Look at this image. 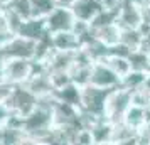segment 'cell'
Here are the masks:
<instances>
[{"mask_svg": "<svg viewBox=\"0 0 150 145\" xmlns=\"http://www.w3.org/2000/svg\"><path fill=\"white\" fill-rule=\"evenodd\" d=\"M113 90L106 88H96L93 84H86L81 88V111L88 113L95 118H106L105 117V106L108 95Z\"/></svg>", "mask_w": 150, "mask_h": 145, "instance_id": "obj_1", "label": "cell"}, {"mask_svg": "<svg viewBox=\"0 0 150 145\" xmlns=\"http://www.w3.org/2000/svg\"><path fill=\"white\" fill-rule=\"evenodd\" d=\"M132 105V91L125 90L122 86H118L108 95L106 106H105V117L111 123H120L123 122V117L127 110Z\"/></svg>", "mask_w": 150, "mask_h": 145, "instance_id": "obj_2", "label": "cell"}, {"mask_svg": "<svg viewBox=\"0 0 150 145\" xmlns=\"http://www.w3.org/2000/svg\"><path fill=\"white\" fill-rule=\"evenodd\" d=\"M4 103L10 108L12 113L19 115V117H27L37 106V96L34 93H30L24 84H14L12 93L8 95V98Z\"/></svg>", "mask_w": 150, "mask_h": 145, "instance_id": "obj_3", "label": "cell"}, {"mask_svg": "<svg viewBox=\"0 0 150 145\" xmlns=\"http://www.w3.org/2000/svg\"><path fill=\"white\" fill-rule=\"evenodd\" d=\"M34 68L35 62L32 59H22V57L5 59L4 81L10 84H24L34 73Z\"/></svg>", "mask_w": 150, "mask_h": 145, "instance_id": "obj_4", "label": "cell"}, {"mask_svg": "<svg viewBox=\"0 0 150 145\" xmlns=\"http://www.w3.org/2000/svg\"><path fill=\"white\" fill-rule=\"evenodd\" d=\"M35 47H37V41L22 37V35H12L8 42L0 49V54L5 59H12V57H22V59H34Z\"/></svg>", "mask_w": 150, "mask_h": 145, "instance_id": "obj_5", "label": "cell"}, {"mask_svg": "<svg viewBox=\"0 0 150 145\" xmlns=\"http://www.w3.org/2000/svg\"><path fill=\"white\" fill-rule=\"evenodd\" d=\"M89 84H93L96 88L115 90L122 84V78L118 76L108 64H105L103 61H98V62H93V66H91Z\"/></svg>", "mask_w": 150, "mask_h": 145, "instance_id": "obj_6", "label": "cell"}, {"mask_svg": "<svg viewBox=\"0 0 150 145\" xmlns=\"http://www.w3.org/2000/svg\"><path fill=\"white\" fill-rule=\"evenodd\" d=\"M116 24L120 29H140L143 25V8L130 0H123L116 12Z\"/></svg>", "mask_w": 150, "mask_h": 145, "instance_id": "obj_7", "label": "cell"}, {"mask_svg": "<svg viewBox=\"0 0 150 145\" xmlns=\"http://www.w3.org/2000/svg\"><path fill=\"white\" fill-rule=\"evenodd\" d=\"M76 17L71 8L66 7H56L51 14L46 17V27L47 34H57V32H66L73 30Z\"/></svg>", "mask_w": 150, "mask_h": 145, "instance_id": "obj_8", "label": "cell"}, {"mask_svg": "<svg viewBox=\"0 0 150 145\" xmlns=\"http://www.w3.org/2000/svg\"><path fill=\"white\" fill-rule=\"evenodd\" d=\"M17 35L27 37L32 41H41L47 35V27H46V17H29L22 22Z\"/></svg>", "mask_w": 150, "mask_h": 145, "instance_id": "obj_9", "label": "cell"}, {"mask_svg": "<svg viewBox=\"0 0 150 145\" xmlns=\"http://www.w3.org/2000/svg\"><path fill=\"white\" fill-rule=\"evenodd\" d=\"M51 44L56 51H64V52H74L78 49H81V39L79 35H76L73 30L66 32H57V34H49Z\"/></svg>", "mask_w": 150, "mask_h": 145, "instance_id": "obj_10", "label": "cell"}, {"mask_svg": "<svg viewBox=\"0 0 150 145\" xmlns=\"http://www.w3.org/2000/svg\"><path fill=\"white\" fill-rule=\"evenodd\" d=\"M71 10L78 21H84L91 24V21L103 10V5L100 0H78L71 7Z\"/></svg>", "mask_w": 150, "mask_h": 145, "instance_id": "obj_11", "label": "cell"}, {"mask_svg": "<svg viewBox=\"0 0 150 145\" xmlns=\"http://www.w3.org/2000/svg\"><path fill=\"white\" fill-rule=\"evenodd\" d=\"M89 132L93 135L96 145L111 144V135H113V123L108 122L106 118H100L89 127Z\"/></svg>", "mask_w": 150, "mask_h": 145, "instance_id": "obj_12", "label": "cell"}, {"mask_svg": "<svg viewBox=\"0 0 150 145\" xmlns=\"http://www.w3.org/2000/svg\"><path fill=\"white\" fill-rule=\"evenodd\" d=\"M54 98L57 101L73 105V106L81 110V88L74 83H69L59 90H54Z\"/></svg>", "mask_w": 150, "mask_h": 145, "instance_id": "obj_13", "label": "cell"}, {"mask_svg": "<svg viewBox=\"0 0 150 145\" xmlns=\"http://www.w3.org/2000/svg\"><path fill=\"white\" fill-rule=\"evenodd\" d=\"M91 34L95 35L96 39H100L103 44L106 46H115L120 42V34H122V29L120 25L113 22V24H108V25H103V27H96L91 29Z\"/></svg>", "mask_w": 150, "mask_h": 145, "instance_id": "obj_14", "label": "cell"}, {"mask_svg": "<svg viewBox=\"0 0 150 145\" xmlns=\"http://www.w3.org/2000/svg\"><path fill=\"white\" fill-rule=\"evenodd\" d=\"M130 69L132 71H142V73H150V54L149 51L143 49H135L128 56Z\"/></svg>", "mask_w": 150, "mask_h": 145, "instance_id": "obj_15", "label": "cell"}, {"mask_svg": "<svg viewBox=\"0 0 150 145\" xmlns=\"http://www.w3.org/2000/svg\"><path fill=\"white\" fill-rule=\"evenodd\" d=\"M123 122L132 127L133 130H140L143 125H145V108L138 106V105H130V108L127 110L125 117H123Z\"/></svg>", "mask_w": 150, "mask_h": 145, "instance_id": "obj_16", "label": "cell"}, {"mask_svg": "<svg viewBox=\"0 0 150 145\" xmlns=\"http://www.w3.org/2000/svg\"><path fill=\"white\" fill-rule=\"evenodd\" d=\"M149 74H150V73H142V71H130L127 76L122 78V84H120V86L133 93V91L140 90L143 84H145V81H147Z\"/></svg>", "mask_w": 150, "mask_h": 145, "instance_id": "obj_17", "label": "cell"}, {"mask_svg": "<svg viewBox=\"0 0 150 145\" xmlns=\"http://www.w3.org/2000/svg\"><path fill=\"white\" fill-rule=\"evenodd\" d=\"M120 42L125 44V46L128 49H132V51L142 49V44H143L142 30H140V29H122Z\"/></svg>", "mask_w": 150, "mask_h": 145, "instance_id": "obj_18", "label": "cell"}, {"mask_svg": "<svg viewBox=\"0 0 150 145\" xmlns=\"http://www.w3.org/2000/svg\"><path fill=\"white\" fill-rule=\"evenodd\" d=\"M105 64H108L110 68L115 71L116 74L120 78L127 76L130 71V62H128V57H118V56H106L105 59H101Z\"/></svg>", "mask_w": 150, "mask_h": 145, "instance_id": "obj_19", "label": "cell"}, {"mask_svg": "<svg viewBox=\"0 0 150 145\" xmlns=\"http://www.w3.org/2000/svg\"><path fill=\"white\" fill-rule=\"evenodd\" d=\"M56 7V0H30L32 17H47Z\"/></svg>", "mask_w": 150, "mask_h": 145, "instance_id": "obj_20", "label": "cell"}, {"mask_svg": "<svg viewBox=\"0 0 150 145\" xmlns=\"http://www.w3.org/2000/svg\"><path fill=\"white\" fill-rule=\"evenodd\" d=\"M93 144H95V140H93V135H91L89 128H81V130H78L73 145H93Z\"/></svg>", "mask_w": 150, "mask_h": 145, "instance_id": "obj_21", "label": "cell"}, {"mask_svg": "<svg viewBox=\"0 0 150 145\" xmlns=\"http://www.w3.org/2000/svg\"><path fill=\"white\" fill-rule=\"evenodd\" d=\"M10 117H12L10 108H8L4 101H0V128H2V127H5V123L8 122V118H10Z\"/></svg>", "mask_w": 150, "mask_h": 145, "instance_id": "obj_22", "label": "cell"}, {"mask_svg": "<svg viewBox=\"0 0 150 145\" xmlns=\"http://www.w3.org/2000/svg\"><path fill=\"white\" fill-rule=\"evenodd\" d=\"M101 2L103 8H108V10H116L118 12V7H120V4H122L123 0H100Z\"/></svg>", "mask_w": 150, "mask_h": 145, "instance_id": "obj_23", "label": "cell"}, {"mask_svg": "<svg viewBox=\"0 0 150 145\" xmlns=\"http://www.w3.org/2000/svg\"><path fill=\"white\" fill-rule=\"evenodd\" d=\"M113 145H138V133L133 135V137H130V138H125V140L115 142Z\"/></svg>", "mask_w": 150, "mask_h": 145, "instance_id": "obj_24", "label": "cell"}, {"mask_svg": "<svg viewBox=\"0 0 150 145\" xmlns=\"http://www.w3.org/2000/svg\"><path fill=\"white\" fill-rule=\"evenodd\" d=\"M78 0H56V5L57 7H66V8H71L74 5Z\"/></svg>", "mask_w": 150, "mask_h": 145, "instance_id": "obj_25", "label": "cell"}, {"mask_svg": "<svg viewBox=\"0 0 150 145\" xmlns=\"http://www.w3.org/2000/svg\"><path fill=\"white\" fill-rule=\"evenodd\" d=\"M10 37H12V35H8V34H2V32H0V49H2L4 46H5V44H7Z\"/></svg>", "mask_w": 150, "mask_h": 145, "instance_id": "obj_26", "label": "cell"}, {"mask_svg": "<svg viewBox=\"0 0 150 145\" xmlns=\"http://www.w3.org/2000/svg\"><path fill=\"white\" fill-rule=\"evenodd\" d=\"M4 66H5V57L0 54V81H4Z\"/></svg>", "mask_w": 150, "mask_h": 145, "instance_id": "obj_27", "label": "cell"}, {"mask_svg": "<svg viewBox=\"0 0 150 145\" xmlns=\"http://www.w3.org/2000/svg\"><path fill=\"white\" fill-rule=\"evenodd\" d=\"M130 2H133L135 5H138V7L145 8V5H147V2H149V0H130Z\"/></svg>", "mask_w": 150, "mask_h": 145, "instance_id": "obj_28", "label": "cell"}, {"mask_svg": "<svg viewBox=\"0 0 150 145\" xmlns=\"http://www.w3.org/2000/svg\"><path fill=\"white\" fill-rule=\"evenodd\" d=\"M145 125H150V105L145 108Z\"/></svg>", "mask_w": 150, "mask_h": 145, "instance_id": "obj_29", "label": "cell"}, {"mask_svg": "<svg viewBox=\"0 0 150 145\" xmlns=\"http://www.w3.org/2000/svg\"><path fill=\"white\" fill-rule=\"evenodd\" d=\"M143 128H145V132H147V135L150 138V125H143Z\"/></svg>", "mask_w": 150, "mask_h": 145, "instance_id": "obj_30", "label": "cell"}, {"mask_svg": "<svg viewBox=\"0 0 150 145\" xmlns=\"http://www.w3.org/2000/svg\"><path fill=\"white\" fill-rule=\"evenodd\" d=\"M7 0H0V7H4V4H5Z\"/></svg>", "mask_w": 150, "mask_h": 145, "instance_id": "obj_31", "label": "cell"}, {"mask_svg": "<svg viewBox=\"0 0 150 145\" xmlns=\"http://www.w3.org/2000/svg\"><path fill=\"white\" fill-rule=\"evenodd\" d=\"M39 145H44V144H39Z\"/></svg>", "mask_w": 150, "mask_h": 145, "instance_id": "obj_32", "label": "cell"}, {"mask_svg": "<svg viewBox=\"0 0 150 145\" xmlns=\"http://www.w3.org/2000/svg\"><path fill=\"white\" fill-rule=\"evenodd\" d=\"M93 145H96V144H93Z\"/></svg>", "mask_w": 150, "mask_h": 145, "instance_id": "obj_33", "label": "cell"}]
</instances>
